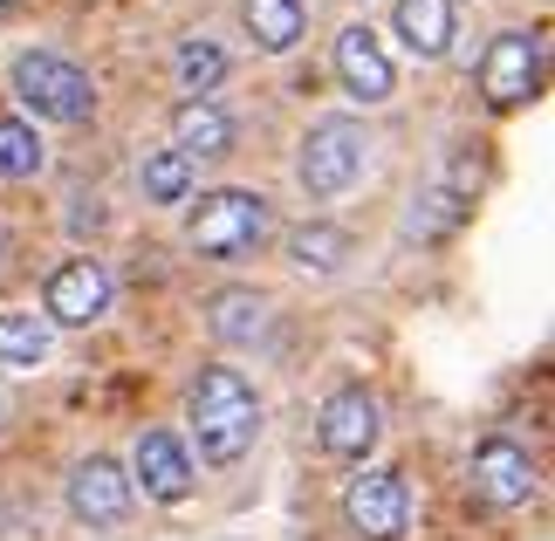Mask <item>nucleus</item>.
<instances>
[{
  "instance_id": "nucleus-7",
  "label": "nucleus",
  "mask_w": 555,
  "mask_h": 541,
  "mask_svg": "<svg viewBox=\"0 0 555 541\" xmlns=\"http://www.w3.org/2000/svg\"><path fill=\"white\" fill-rule=\"evenodd\" d=\"M542 76H548V41L542 28H501L480 55V96L487 111H521V103L542 96Z\"/></svg>"
},
{
  "instance_id": "nucleus-9",
  "label": "nucleus",
  "mask_w": 555,
  "mask_h": 541,
  "mask_svg": "<svg viewBox=\"0 0 555 541\" xmlns=\"http://www.w3.org/2000/svg\"><path fill=\"white\" fill-rule=\"evenodd\" d=\"M344 528L357 541H404L412 534V480L398 466H364L344 487Z\"/></svg>"
},
{
  "instance_id": "nucleus-10",
  "label": "nucleus",
  "mask_w": 555,
  "mask_h": 541,
  "mask_svg": "<svg viewBox=\"0 0 555 541\" xmlns=\"http://www.w3.org/2000/svg\"><path fill=\"white\" fill-rule=\"evenodd\" d=\"M124 473H131V493L152 507H185L192 493H199V466H192V452L172 425H152L138 431L131 460H124Z\"/></svg>"
},
{
  "instance_id": "nucleus-13",
  "label": "nucleus",
  "mask_w": 555,
  "mask_h": 541,
  "mask_svg": "<svg viewBox=\"0 0 555 541\" xmlns=\"http://www.w3.org/2000/svg\"><path fill=\"white\" fill-rule=\"evenodd\" d=\"M330 69H336V90H344L350 103H364V111H377V103L398 96V62H391V49H384V35L371 28V21H350V28L336 35Z\"/></svg>"
},
{
  "instance_id": "nucleus-1",
  "label": "nucleus",
  "mask_w": 555,
  "mask_h": 541,
  "mask_svg": "<svg viewBox=\"0 0 555 541\" xmlns=\"http://www.w3.org/2000/svg\"><path fill=\"white\" fill-rule=\"evenodd\" d=\"M185 452L192 466H241L254 439H261V391H254V377L241 363H206L199 377L185 384Z\"/></svg>"
},
{
  "instance_id": "nucleus-14",
  "label": "nucleus",
  "mask_w": 555,
  "mask_h": 541,
  "mask_svg": "<svg viewBox=\"0 0 555 541\" xmlns=\"http://www.w3.org/2000/svg\"><path fill=\"white\" fill-rule=\"evenodd\" d=\"M199 322L220 350H261L274 336V301H268V288H254V281H227V288H212L199 301Z\"/></svg>"
},
{
  "instance_id": "nucleus-24",
  "label": "nucleus",
  "mask_w": 555,
  "mask_h": 541,
  "mask_svg": "<svg viewBox=\"0 0 555 541\" xmlns=\"http://www.w3.org/2000/svg\"><path fill=\"white\" fill-rule=\"evenodd\" d=\"M357 8H371V0H357Z\"/></svg>"
},
{
  "instance_id": "nucleus-19",
  "label": "nucleus",
  "mask_w": 555,
  "mask_h": 541,
  "mask_svg": "<svg viewBox=\"0 0 555 541\" xmlns=\"http://www.w3.org/2000/svg\"><path fill=\"white\" fill-rule=\"evenodd\" d=\"M138 192H144V206H185L192 192H199V165L185 158V151H172V144H152L144 151V165H138Z\"/></svg>"
},
{
  "instance_id": "nucleus-15",
  "label": "nucleus",
  "mask_w": 555,
  "mask_h": 541,
  "mask_svg": "<svg viewBox=\"0 0 555 541\" xmlns=\"http://www.w3.org/2000/svg\"><path fill=\"white\" fill-rule=\"evenodd\" d=\"M233 138H241V124H233L212 96H199V103H179L172 111V124H165V144L172 151H185L192 165H212V158H227L233 151Z\"/></svg>"
},
{
  "instance_id": "nucleus-25",
  "label": "nucleus",
  "mask_w": 555,
  "mask_h": 541,
  "mask_svg": "<svg viewBox=\"0 0 555 541\" xmlns=\"http://www.w3.org/2000/svg\"><path fill=\"white\" fill-rule=\"evenodd\" d=\"M0 8H14V0H0Z\"/></svg>"
},
{
  "instance_id": "nucleus-3",
  "label": "nucleus",
  "mask_w": 555,
  "mask_h": 541,
  "mask_svg": "<svg viewBox=\"0 0 555 541\" xmlns=\"http://www.w3.org/2000/svg\"><path fill=\"white\" fill-rule=\"evenodd\" d=\"M364 165H371V124L364 117H350V111L309 117L302 144H295V185H302V199H344L364 179Z\"/></svg>"
},
{
  "instance_id": "nucleus-11",
  "label": "nucleus",
  "mask_w": 555,
  "mask_h": 541,
  "mask_svg": "<svg viewBox=\"0 0 555 541\" xmlns=\"http://www.w3.org/2000/svg\"><path fill=\"white\" fill-rule=\"evenodd\" d=\"M384 439V404L371 384H336V391L323 398V411H315V446L330 452V460L344 466H371V452Z\"/></svg>"
},
{
  "instance_id": "nucleus-4",
  "label": "nucleus",
  "mask_w": 555,
  "mask_h": 541,
  "mask_svg": "<svg viewBox=\"0 0 555 541\" xmlns=\"http://www.w3.org/2000/svg\"><path fill=\"white\" fill-rule=\"evenodd\" d=\"M8 90L28 124H90L96 117V82L82 62L55 55V49H21L8 69Z\"/></svg>"
},
{
  "instance_id": "nucleus-20",
  "label": "nucleus",
  "mask_w": 555,
  "mask_h": 541,
  "mask_svg": "<svg viewBox=\"0 0 555 541\" xmlns=\"http://www.w3.org/2000/svg\"><path fill=\"white\" fill-rule=\"evenodd\" d=\"M55 357V330L41 309H0V371H41Z\"/></svg>"
},
{
  "instance_id": "nucleus-17",
  "label": "nucleus",
  "mask_w": 555,
  "mask_h": 541,
  "mask_svg": "<svg viewBox=\"0 0 555 541\" xmlns=\"http://www.w3.org/2000/svg\"><path fill=\"white\" fill-rule=\"evenodd\" d=\"M350 254H357V241H350V227H336V220H302L288 233V268L309 274V281H336L350 268Z\"/></svg>"
},
{
  "instance_id": "nucleus-16",
  "label": "nucleus",
  "mask_w": 555,
  "mask_h": 541,
  "mask_svg": "<svg viewBox=\"0 0 555 541\" xmlns=\"http://www.w3.org/2000/svg\"><path fill=\"white\" fill-rule=\"evenodd\" d=\"M391 35L404 41V55L446 62L453 55V0H391Z\"/></svg>"
},
{
  "instance_id": "nucleus-5",
  "label": "nucleus",
  "mask_w": 555,
  "mask_h": 541,
  "mask_svg": "<svg viewBox=\"0 0 555 541\" xmlns=\"http://www.w3.org/2000/svg\"><path fill=\"white\" fill-rule=\"evenodd\" d=\"M466 493H474L487 514H521L542 493L535 452H528L521 439H507V431H487V439L474 446V460H466Z\"/></svg>"
},
{
  "instance_id": "nucleus-21",
  "label": "nucleus",
  "mask_w": 555,
  "mask_h": 541,
  "mask_svg": "<svg viewBox=\"0 0 555 541\" xmlns=\"http://www.w3.org/2000/svg\"><path fill=\"white\" fill-rule=\"evenodd\" d=\"M172 76H179V103H199V96H212L227 82V49L212 35H185L179 41V55H172Z\"/></svg>"
},
{
  "instance_id": "nucleus-6",
  "label": "nucleus",
  "mask_w": 555,
  "mask_h": 541,
  "mask_svg": "<svg viewBox=\"0 0 555 541\" xmlns=\"http://www.w3.org/2000/svg\"><path fill=\"white\" fill-rule=\"evenodd\" d=\"M62 507H69V521H76V528H90V534H117L124 521H131V507H138L124 460H111V452H82V460L62 473Z\"/></svg>"
},
{
  "instance_id": "nucleus-18",
  "label": "nucleus",
  "mask_w": 555,
  "mask_h": 541,
  "mask_svg": "<svg viewBox=\"0 0 555 541\" xmlns=\"http://www.w3.org/2000/svg\"><path fill=\"white\" fill-rule=\"evenodd\" d=\"M241 28L261 55H295V41L309 35L302 0H241Z\"/></svg>"
},
{
  "instance_id": "nucleus-12",
  "label": "nucleus",
  "mask_w": 555,
  "mask_h": 541,
  "mask_svg": "<svg viewBox=\"0 0 555 541\" xmlns=\"http://www.w3.org/2000/svg\"><path fill=\"white\" fill-rule=\"evenodd\" d=\"M111 301H117L111 268H103L96 254H69V261L49 274V288H41V315H49V330H96V322L111 315Z\"/></svg>"
},
{
  "instance_id": "nucleus-23",
  "label": "nucleus",
  "mask_w": 555,
  "mask_h": 541,
  "mask_svg": "<svg viewBox=\"0 0 555 541\" xmlns=\"http://www.w3.org/2000/svg\"><path fill=\"white\" fill-rule=\"evenodd\" d=\"M0 431H8V391H0Z\"/></svg>"
},
{
  "instance_id": "nucleus-8",
  "label": "nucleus",
  "mask_w": 555,
  "mask_h": 541,
  "mask_svg": "<svg viewBox=\"0 0 555 541\" xmlns=\"http://www.w3.org/2000/svg\"><path fill=\"white\" fill-rule=\"evenodd\" d=\"M474 192H480V171H474V151H453L433 179H418L412 206H404V233L412 241H453V233L474 220Z\"/></svg>"
},
{
  "instance_id": "nucleus-2",
  "label": "nucleus",
  "mask_w": 555,
  "mask_h": 541,
  "mask_svg": "<svg viewBox=\"0 0 555 541\" xmlns=\"http://www.w3.org/2000/svg\"><path fill=\"white\" fill-rule=\"evenodd\" d=\"M268 241H274V199L254 192V185H212L185 212V247L212 268L254 261Z\"/></svg>"
},
{
  "instance_id": "nucleus-22",
  "label": "nucleus",
  "mask_w": 555,
  "mask_h": 541,
  "mask_svg": "<svg viewBox=\"0 0 555 541\" xmlns=\"http://www.w3.org/2000/svg\"><path fill=\"white\" fill-rule=\"evenodd\" d=\"M41 165H49V144H41V131H35L21 111H0V185L35 179Z\"/></svg>"
}]
</instances>
